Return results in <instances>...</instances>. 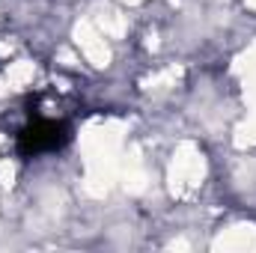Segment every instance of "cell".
<instances>
[{
  "label": "cell",
  "instance_id": "cell-1",
  "mask_svg": "<svg viewBox=\"0 0 256 253\" xmlns=\"http://www.w3.org/2000/svg\"><path fill=\"white\" fill-rule=\"evenodd\" d=\"M68 126L60 120H33L18 131V155L24 158H36V155H45V152H57L68 143Z\"/></svg>",
  "mask_w": 256,
  "mask_h": 253
}]
</instances>
